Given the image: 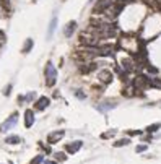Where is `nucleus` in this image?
I'll return each mask as SVG.
<instances>
[{
	"label": "nucleus",
	"instance_id": "nucleus-6",
	"mask_svg": "<svg viewBox=\"0 0 161 164\" xmlns=\"http://www.w3.org/2000/svg\"><path fill=\"white\" fill-rule=\"evenodd\" d=\"M64 137H65V130H52L47 135V143H49V145H56V143H59Z\"/></svg>",
	"mask_w": 161,
	"mask_h": 164
},
{
	"label": "nucleus",
	"instance_id": "nucleus-15",
	"mask_svg": "<svg viewBox=\"0 0 161 164\" xmlns=\"http://www.w3.org/2000/svg\"><path fill=\"white\" fill-rule=\"evenodd\" d=\"M54 159H56L57 163H60V161H65L67 159V151H57V153H54Z\"/></svg>",
	"mask_w": 161,
	"mask_h": 164
},
{
	"label": "nucleus",
	"instance_id": "nucleus-16",
	"mask_svg": "<svg viewBox=\"0 0 161 164\" xmlns=\"http://www.w3.org/2000/svg\"><path fill=\"white\" fill-rule=\"evenodd\" d=\"M161 128V124H153V125H148V127L145 128V132L148 135H151V133H155V132H158Z\"/></svg>",
	"mask_w": 161,
	"mask_h": 164
},
{
	"label": "nucleus",
	"instance_id": "nucleus-25",
	"mask_svg": "<svg viewBox=\"0 0 161 164\" xmlns=\"http://www.w3.org/2000/svg\"><path fill=\"white\" fill-rule=\"evenodd\" d=\"M41 164H59V163H57L56 159H44Z\"/></svg>",
	"mask_w": 161,
	"mask_h": 164
},
{
	"label": "nucleus",
	"instance_id": "nucleus-17",
	"mask_svg": "<svg viewBox=\"0 0 161 164\" xmlns=\"http://www.w3.org/2000/svg\"><path fill=\"white\" fill-rule=\"evenodd\" d=\"M129 143H130V138L127 137V138H121V140H117L114 143V146L116 148H122V146H127Z\"/></svg>",
	"mask_w": 161,
	"mask_h": 164
},
{
	"label": "nucleus",
	"instance_id": "nucleus-5",
	"mask_svg": "<svg viewBox=\"0 0 161 164\" xmlns=\"http://www.w3.org/2000/svg\"><path fill=\"white\" fill-rule=\"evenodd\" d=\"M49 106H50V97L49 96H39L34 101L33 109L36 111V112H42V111H46Z\"/></svg>",
	"mask_w": 161,
	"mask_h": 164
},
{
	"label": "nucleus",
	"instance_id": "nucleus-10",
	"mask_svg": "<svg viewBox=\"0 0 161 164\" xmlns=\"http://www.w3.org/2000/svg\"><path fill=\"white\" fill-rule=\"evenodd\" d=\"M77 28H78V23L75 21V20H72V21H68L67 24H65V28H64V36L67 37V39H70L72 36L75 34V31H77Z\"/></svg>",
	"mask_w": 161,
	"mask_h": 164
},
{
	"label": "nucleus",
	"instance_id": "nucleus-3",
	"mask_svg": "<svg viewBox=\"0 0 161 164\" xmlns=\"http://www.w3.org/2000/svg\"><path fill=\"white\" fill-rule=\"evenodd\" d=\"M114 0H96L93 5V16H102L112 7Z\"/></svg>",
	"mask_w": 161,
	"mask_h": 164
},
{
	"label": "nucleus",
	"instance_id": "nucleus-12",
	"mask_svg": "<svg viewBox=\"0 0 161 164\" xmlns=\"http://www.w3.org/2000/svg\"><path fill=\"white\" fill-rule=\"evenodd\" d=\"M33 47H34V39L33 37H28V39L25 41V44H23V47H21V52L23 54H29V52L33 51Z\"/></svg>",
	"mask_w": 161,
	"mask_h": 164
},
{
	"label": "nucleus",
	"instance_id": "nucleus-13",
	"mask_svg": "<svg viewBox=\"0 0 161 164\" xmlns=\"http://www.w3.org/2000/svg\"><path fill=\"white\" fill-rule=\"evenodd\" d=\"M21 141V137H18V135H8L5 138V145H20Z\"/></svg>",
	"mask_w": 161,
	"mask_h": 164
},
{
	"label": "nucleus",
	"instance_id": "nucleus-2",
	"mask_svg": "<svg viewBox=\"0 0 161 164\" xmlns=\"http://www.w3.org/2000/svg\"><path fill=\"white\" fill-rule=\"evenodd\" d=\"M96 80L102 86H108L109 83H112V80H114V73L108 67H99L96 70Z\"/></svg>",
	"mask_w": 161,
	"mask_h": 164
},
{
	"label": "nucleus",
	"instance_id": "nucleus-14",
	"mask_svg": "<svg viewBox=\"0 0 161 164\" xmlns=\"http://www.w3.org/2000/svg\"><path fill=\"white\" fill-rule=\"evenodd\" d=\"M36 99H37L36 91H29L28 94H23V102H25V104H31V102H34Z\"/></svg>",
	"mask_w": 161,
	"mask_h": 164
},
{
	"label": "nucleus",
	"instance_id": "nucleus-11",
	"mask_svg": "<svg viewBox=\"0 0 161 164\" xmlns=\"http://www.w3.org/2000/svg\"><path fill=\"white\" fill-rule=\"evenodd\" d=\"M116 106H117V104H116L114 101H102V102L96 104V109L99 111V112H108V111L116 109Z\"/></svg>",
	"mask_w": 161,
	"mask_h": 164
},
{
	"label": "nucleus",
	"instance_id": "nucleus-1",
	"mask_svg": "<svg viewBox=\"0 0 161 164\" xmlns=\"http://www.w3.org/2000/svg\"><path fill=\"white\" fill-rule=\"evenodd\" d=\"M57 78H59V72H57V67L54 65L52 60H47L46 67H44V81H46L47 88H54L57 83Z\"/></svg>",
	"mask_w": 161,
	"mask_h": 164
},
{
	"label": "nucleus",
	"instance_id": "nucleus-19",
	"mask_svg": "<svg viewBox=\"0 0 161 164\" xmlns=\"http://www.w3.org/2000/svg\"><path fill=\"white\" fill-rule=\"evenodd\" d=\"M116 133H117V130H109V132H106V133H102L101 138H102V140H108V138L116 137Z\"/></svg>",
	"mask_w": 161,
	"mask_h": 164
},
{
	"label": "nucleus",
	"instance_id": "nucleus-24",
	"mask_svg": "<svg viewBox=\"0 0 161 164\" xmlns=\"http://www.w3.org/2000/svg\"><path fill=\"white\" fill-rule=\"evenodd\" d=\"M129 137H135V135H137V137H138V135H143V132L142 130H132V132H129Z\"/></svg>",
	"mask_w": 161,
	"mask_h": 164
},
{
	"label": "nucleus",
	"instance_id": "nucleus-9",
	"mask_svg": "<svg viewBox=\"0 0 161 164\" xmlns=\"http://www.w3.org/2000/svg\"><path fill=\"white\" fill-rule=\"evenodd\" d=\"M23 116H25V127L31 128L34 125V122H36V117H34V116H36V111H34V109H26Z\"/></svg>",
	"mask_w": 161,
	"mask_h": 164
},
{
	"label": "nucleus",
	"instance_id": "nucleus-29",
	"mask_svg": "<svg viewBox=\"0 0 161 164\" xmlns=\"http://www.w3.org/2000/svg\"><path fill=\"white\" fill-rule=\"evenodd\" d=\"M34 2H37V0H34Z\"/></svg>",
	"mask_w": 161,
	"mask_h": 164
},
{
	"label": "nucleus",
	"instance_id": "nucleus-26",
	"mask_svg": "<svg viewBox=\"0 0 161 164\" xmlns=\"http://www.w3.org/2000/svg\"><path fill=\"white\" fill-rule=\"evenodd\" d=\"M88 2H90V3H94V2H96V0H88Z\"/></svg>",
	"mask_w": 161,
	"mask_h": 164
},
{
	"label": "nucleus",
	"instance_id": "nucleus-28",
	"mask_svg": "<svg viewBox=\"0 0 161 164\" xmlns=\"http://www.w3.org/2000/svg\"><path fill=\"white\" fill-rule=\"evenodd\" d=\"M8 164H13V163H8Z\"/></svg>",
	"mask_w": 161,
	"mask_h": 164
},
{
	"label": "nucleus",
	"instance_id": "nucleus-23",
	"mask_svg": "<svg viewBox=\"0 0 161 164\" xmlns=\"http://www.w3.org/2000/svg\"><path fill=\"white\" fill-rule=\"evenodd\" d=\"M146 148H148V145H138L135 148V151L137 153H143V151H146Z\"/></svg>",
	"mask_w": 161,
	"mask_h": 164
},
{
	"label": "nucleus",
	"instance_id": "nucleus-7",
	"mask_svg": "<svg viewBox=\"0 0 161 164\" xmlns=\"http://www.w3.org/2000/svg\"><path fill=\"white\" fill-rule=\"evenodd\" d=\"M57 24H59V16H57L56 13H54V15H52V18H50V21H49V26H47V33H46L47 41H49V39H52L54 33H56V29H57Z\"/></svg>",
	"mask_w": 161,
	"mask_h": 164
},
{
	"label": "nucleus",
	"instance_id": "nucleus-21",
	"mask_svg": "<svg viewBox=\"0 0 161 164\" xmlns=\"http://www.w3.org/2000/svg\"><path fill=\"white\" fill-rule=\"evenodd\" d=\"M12 89H13V83H8V85L3 88V96H10V94H12Z\"/></svg>",
	"mask_w": 161,
	"mask_h": 164
},
{
	"label": "nucleus",
	"instance_id": "nucleus-20",
	"mask_svg": "<svg viewBox=\"0 0 161 164\" xmlns=\"http://www.w3.org/2000/svg\"><path fill=\"white\" fill-rule=\"evenodd\" d=\"M73 94H75V97H78L80 101H85V99H86V94L83 93V89H75Z\"/></svg>",
	"mask_w": 161,
	"mask_h": 164
},
{
	"label": "nucleus",
	"instance_id": "nucleus-4",
	"mask_svg": "<svg viewBox=\"0 0 161 164\" xmlns=\"http://www.w3.org/2000/svg\"><path fill=\"white\" fill-rule=\"evenodd\" d=\"M18 117H20L18 112H13L3 124H0V133H7V132L13 130L16 127V124H18Z\"/></svg>",
	"mask_w": 161,
	"mask_h": 164
},
{
	"label": "nucleus",
	"instance_id": "nucleus-27",
	"mask_svg": "<svg viewBox=\"0 0 161 164\" xmlns=\"http://www.w3.org/2000/svg\"><path fill=\"white\" fill-rule=\"evenodd\" d=\"M0 15H2V10H0Z\"/></svg>",
	"mask_w": 161,
	"mask_h": 164
},
{
	"label": "nucleus",
	"instance_id": "nucleus-8",
	"mask_svg": "<svg viewBox=\"0 0 161 164\" xmlns=\"http://www.w3.org/2000/svg\"><path fill=\"white\" fill-rule=\"evenodd\" d=\"M81 146H83V141L75 140V141H70L65 145V151H67V154H75V153H78L81 149Z\"/></svg>",
	"mask_w": 161,
	"mask_h": 164
},
{
	"label": "nucleus",
	"instance_id": "nucleus-22",
	"mask_svg": "<svg viewBox=\"0 0 161 164\" xmlns=\"http://www.w3.org/2000/svg\"><path fill=\"white\" fill-rule=\"evenodd\" d=\"M5 42H7V34H5L3 29H0V47H2Z\"/></svg>",
	"mask_w": 161,
	"mask_h": 164
},
{
	"label": "nucleus",
	"instance_id": "nucleus-18",
	"mask_svg": "<svg viewBox=\"0 0 161 164\" xmlns=\"http://www.w3.org/2000/svg\"><path fill=\"white\" fill-rule=\"evenodd\" d=\"M44 159H46V156H44L42 153H39V154H36V156L31 159V161H29V164H41Z\"/></svg>",
	"mask_w": 161,
	"mask_h": 164
}]
</instances>
